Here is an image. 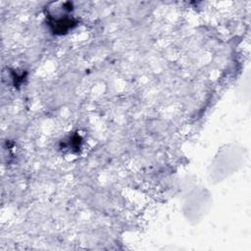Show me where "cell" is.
I'll return each mask as SVG.
<instances>
[{"label": "cell", "instance_id": "cell-1", "mask_svg": "<svg viewBox=\"0 0 251 251\" xmlns=\"http://www.w3.org/2000/svg\"><path fill=\"white\" fill-rule=\"evenodd\" d=\"M48 19H49L48 24L50 25V28L52 32L55 34H64L76 25V22L73 18L69 17L68 15H64L60 18L48 16Z\"/></svg>", "mask_w": 251, "mask_h": 251}]
</instances>
